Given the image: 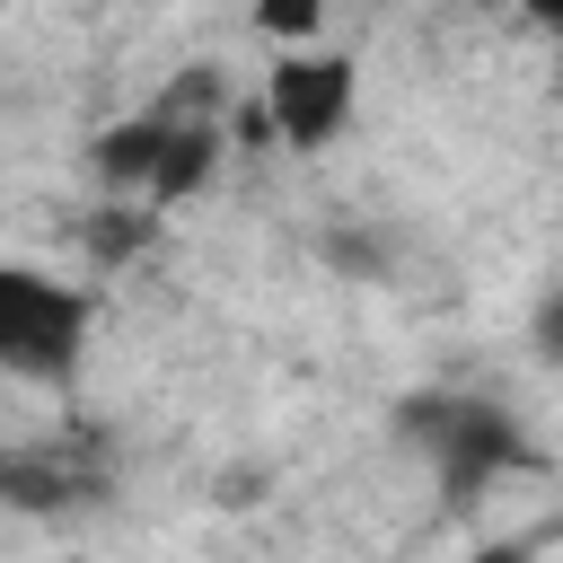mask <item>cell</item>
Segmentation results:
<instances>
[{"label": "cell", "mask_w": 563, "mask_h": 563, "mask_svg": "<svg viewBox=\"0 0 563 563\" xmlns=\"http://www.w3.org/2000/svg\"><path fill=\"white\" fill-rule=\"evenodd\" d=\"M211 167H220L211 114H176V106H158V114H141V123H114V132L97 141V176L123 185L141 211H167V202L202 194Z\"/></svg>", "instance_id": "1"}, {"label": "cell", "mask_w": 563, "mask_h": 563, "mask_svg": "<svg viewBox=\"0 0 563 563\" xmlns=\"http://www.w3.org/2000/svg\"><path fill=\"white\" fill-rule=\"evenodd\" d=\"M97 299L44 264H0V369L9 378H70L88 352Z\"/></svg>", "instance_id": "2"}, {"label": "cell", "mask_w": 563, "mask_h": 563, "mask_svg": "<svg viewBox=\"0 0 563 563\" xmlns=\"http://www.w3.org/2000/svg\"><path fill=\"white\" fill-rule=\"evenodd\" d=\"M413 449L431 457V475H440L457 501H466V493H484L493 475L528 466L519 422H510V413H493V405H475V396H431V405H413Z\"/></svg>", "instance_id": "3"}, {"label": "cell", "mask_w": 563, "mask_h": 563, "mask_svg": "<svg viewBox=\"0 0 563 563\" xmlns=\"http://www.w3.org/2000/svg\"><path fill=\"white\" fill-rule=\"evenodd\" d=\"M361 106V70L343 53H317V44H282L273 70H264V114L290 150H325Z\"/></svg>", "instance_id": "4"}, {"label": "cell", "mask_w": 563, "mask_h": 563, "mask_svg": "<svg viewBox=\"0 0 563 563\" xmlns=\"http://www.w3.org/2000/svg\"><path fill=\"white\" fill-rule=\"evenodd\" d=\"M255 9V26L273 35V44H308L317 26H325V0H246Z\"/></svg>", "instance_id": "5"}]
</instances>
